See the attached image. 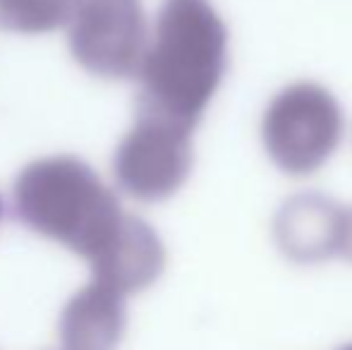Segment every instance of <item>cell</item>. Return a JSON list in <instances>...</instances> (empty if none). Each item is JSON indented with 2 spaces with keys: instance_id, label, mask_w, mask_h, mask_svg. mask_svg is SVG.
Segmentation results:
<instances>
[{
  "instance_id": "cell-1",
  "label": "cell",
  "mask_w": 352,
  "mask_h": 350,
  "mask_svg": "<svg viewBox=\"0 0 352 350\" xmlns=\"http://www.w3.org/2000/svg\"><path fill=\"white\" fill-rule=\"evenodd\" d=\"M14 216L34 233L63 243L91 266L94 281L127 298L166 266L156 230L125 214L94 168L74 156L29 164L14 180Z\"/></svg>"
},
{
  "instance_id": "cell-8",
  "label": "cell",
  "mask_w": 352,
  "mask_h": 350,
  "mask_svg": "<svg viewBox=\"0 0 352 350\" xmlns=\"http://www.w3.org/2000/svg\"><path fill=\"white\" fill-rule=\"evenodd\" d=\"M79 0H0V24L19 34H46L72 19Z\"/></svg>"
},
{
  "instance_id": "cell-3",
  "label": "cell",
  "mask_w": 352,
  "mask_h": 350,
  "mask_svg": "<svg viewBox=\"0 0 352 350\" xmlns=\"http://www.w3.org/2000/svg\"><path fill=\"white\" fill-rule=\"evenodd\" d=\"M271 161L287 175H309L326 164L343 137V111L314 82L285 87L266 108L261 125Z\"/></svg>"
},
{
  "instance_id": "cell-5",
  "label": "cell",
  "mask_w": 352,
  "mask_h": 350,
  "mask_svg": "<svg viewBox=\"0 0 352 350\" xmlns=\"http://www.w3.org/2000/svg\"><path fill=\"white\" fill-rule=\"evenodd\" d=\"M70 51L91 75L132 77L146 51V19L140 0H79L70 22Z\"/></svg>"
},
{
  "instance_id": "cell-4",
  "label": "cell",
  "mask_w": 352,
  "mask_h": 350,
  "mask_svg": "<svg viewBox=\"0 0 352 350\" xmlns=\"http://www.w3.org/2000/svg\"><path fill=\"white\" fill-rule=\"evenodd\" d=\"M116 180L140 201L173 197L192 171V130L151 113H137V122L120 142L113 159Z\"/></svg>"
},
{
  "instance_id": "cell-2",
  "label": "cell",
  "mask_w": 352,
  "mask_h": 350,
  "mask_svg": "<svg viewBox=\"0 0 352 350\" xmlns=\"http://www.w3.org/2000/svg\"><path fill=\"white\" fill-rule=\"evenodd\" d=\"M228 32L209 0H163L140 63L137 113L195 130L226 72Z\"/></svg>"
},
{
  "instance_id": "cell-6",
  "label": "cell",
  "mask_w": 352,
  "mask_h": 350,
  "mask_svg": "<svg viewBox=\"0 0 352 350\" xmlns=\"http://www.w3.org/2000/svg\"><path fill=\"white\" fill-rule=\"evenodd\" d=\"M348 211L324 195L305 192L283 204L276 216V240L295 262H321L340 254Z\"/></svg>"
},
{
  "instance_id": "cell-7",
  "label": "cell",
  "mask_w": 352,
  "mask_h": 350,
  "mask_svg": "<svg viewBox=\"0 0 352 350\" xmlns=\"http://www.w3.org/2000/svg\"><path fill=\"white\" fill-rule=\"evenodd\" d=\"M125 298L91 281L60 314L63 350H113L125 333Z\"/></svg>"
},
{
  "instance_id": "cell-10",
  "label": "cell",
  "mask_w": 352,
  "mask_h": 350,
  "mask_svg": "<svg viewBox=\"0 0 352 350\" xmlns=\"http://www.w3.org/2000/svg\"><path fill=\"white\" fill-rule=\"evenodd\" d=\"M340 350H352V343H350V346H345V348H340Z\"/></svg>"
},
{
  "instance_id": "cell-11",
  "label": "cell",
  "mask_w": 352,
  "mask_h": 350,
  "mask_svg": "<svg viewBox=\"0 0 352 350\" xmlns=\"http://www.w3.org/2000/svg\"><path fill=\"white\" fill-rule=\"evenodd\" d=\"M0 216H3V201H0Z\"/></svg>"
},
{
  "instance_id": "cell-9",
  "label": "cell",
  "mask_w": 352,
  "mask_h": 350,
  "mask_svg": "<svg viewBox=\"0 0 352 350\" xmlns=\"http://www.w3.org/2000/svg\"><path fill=\"white\" fill-rule=\"evenodd\" d=\"M340 254L352 259V211H348V216H345V238H343V250H340Z\"/></svg>"
}]
</instances>
